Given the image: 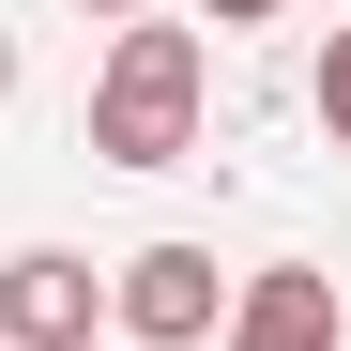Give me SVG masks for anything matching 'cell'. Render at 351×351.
<instances>
[{"mask_svg":"<svg viewBox=\"0 0 351 351\" xmlns=\"http://www.w3.org/2000/svg\"><path fill=\"white\" fill-rule=\"evenodd\" d=\"M336 351H351V290H336Z\"/></svg>","mask_w":351,"mask_h":351,"instance_id":"obj_9","label":"cell"},{"mask_svg":"<svg viewBox=\"0 0 351 351\" xmlns=\"http://www.w3.org/2000/svg\"><path fill=\"white\" fill-rule=\"evenodd\" d=\"M306 92H321V138L351 153V31H321V77H306Z\"/></svg>","mask_w":351,"mask_h":351,"instance_id":"obj_5","label":"cell"},{"mask_svg":"<svg viewBox=\"0 0 351 351\" xmlns=\"http://www.w3.org/2000/svg\"><path fill=\"white\" fill-rule=\"evenodd\" d=\"M92 351H107V336H92Z\"/></svg>","mask_w":351,"mask_h":351,"instance_id":"obj_10","label":"cell"},{"mask_svg":"<svg viewBox=\"0 0 351 351\" xmlns=\"http://www.w3.org/2000/svg\"><path fill=\"white\" fill-rule=\"evenodd\" d=\"M77 16H107V31H123V16H153V0H77Z\"/></svg>","mask_w":351,"mask_h":351,"instance_id":"obj_7","label":"cell"},{"mask_svg":"<svg viewBox=\"0 0 351 351\" xmlns=\"http://www.w3.org/2000/svg\"><path fill=\"white\" fill-rule=\"evenodd\" d=\"M199 16H214V31H260V16H290V0H199Z\"/></svg>","mask_w":351,"mask_h":351,"instance_id":"obj_6","label":"cell"},{"mask_svg":"<svg viewBox=\"0 0 351 351\" xmlns=\"http://www.w3.org/2000/svg\"><path fill=\"white\" fill-rule=\"evenodd\" d=\"M107 321H123V351H199L214 321H229V275H214V245H138V260H107Z\"/></svg>","mask_w":351,"mask_h":351,"instance_id":"obj_2","label":"cell"},{"mask_svg":"<svg viewBox=\"0 0 351 351\" xmlns=\"http://www.w3.org/2000/svg\"><path fill=\"white\" fill-rule=\"evenodd\" d=\"M0 107H16V31H0Z\"/></svg>","mask_w":351,"mask_h":351,"instance_id":"obj_8","label":"cell"},{"mask_svg":"<svg viewBox=\"0 0 351 351\" xmlns=\"http://www.w3.org/2000/svg\"><path fill=\"white\" fill-rule=\"evenodd\" d=\"M199 107H214V46L168 31V16H123L92 62V168H184Z\"/></svg>","mask_w":351,"mask_h":351,"instance_id":"obj_1","label":"cell"},{"mask_svg":"<svg viewBox=\"0 0 351 351\" xmlns=\"http://www.w3.org/2000/svg\"><path fill=\"white\" fill-rule=\"evenodd\" d=\"M229 351H336V275L321 260H260V275H229Z\"/></svg>","mask_w":351,"mask_h":351,"instance_id":"obj_4","label":"cell"},{"mask_svg":"<svg viewBox=\"0 0 351 351\" xmlns=\"http://www.w3.org/2000/svg\"><path fill=\"white\" fill-rule=\"evenodd\" d=\"M107 336V275L77 245H16L0 260V351H92Z\"/></svg>","mask_w":351,"mask_h":351,"instance_id":"obj_3","label":"cell"}]
</instances>
